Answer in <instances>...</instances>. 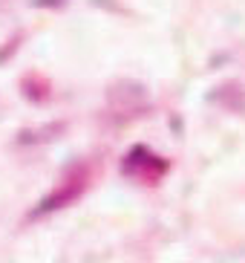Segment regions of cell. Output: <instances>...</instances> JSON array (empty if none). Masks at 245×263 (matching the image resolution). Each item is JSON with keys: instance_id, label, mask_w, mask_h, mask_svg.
Wrapping results in <instances>:
<instances>
[{"instance_id": "1", "label": "cell", "mask_w": 245, "mask_h": 263, "mask_svg": "<svg viewBox=\"0 0 245 263\" xmlns=\"http://www.w3.org/2000/svg\"><path fill=\"white\" fill-rule=\"evenodd\" d=\"M84 191V179L81 177H69L67 182H64L58 191L52 194V197H46L44 202H40V209H38V214L40 211H52V209H61V205H67V202H72L78 197V194Z\"/></svg>"}]
</instances>
